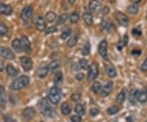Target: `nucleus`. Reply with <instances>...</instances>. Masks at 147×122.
I'll return each mask as SVG.
<instances>
[{
    "label": "nucleus",
    "instance_id": "obj_49",
    "mask_svg": "<svg viewBox=\"0 0 147 122\" xmlns=\"http://www.w3.org/2000/svg\"><path fill=\"white\" fill-rule=\"evenodd\" d=\"M76 79L78 80H82L84 78V75L83 73H78V74L76 75Z\"/></svg>",
    "mask_w": 147,
    "mask_h": 122
},
{
    "label": "nucleus",
    "instance_id": "obj_6",
    "mask_svg": "<svg viewBox=\"0 0 147 122\" xmlns=\"http://www.w3.org/2000/svg\"><path fill=\"white\" fill-rule=\"evenodd\" d=\"M0 56L7 60H13L15 58V55L10 48L5 47H0Z\"/></svg>",
    "mask_w": 147,
    "mask_h": 122
},
{
    "label": "nucleus",
    "instance_id": "obj_10",
    "mask_svg": "<svg viewBox=\"0 0 147 122\" xmlns=\"http://www.w3.org/2000/svg\"><path fill=\"white\" fill-rule=\"evenodd\" d=\"M32 13H33V8H32V7H30V6L25 7L21 13V20H23L24 21H26L31 16Z\"/></svg>",
    "mask_w": 147,
    "mask_h": 122
},
{
    "label": "nucleus",
    "instance_id": "obj_32",
    "mask_svg": "<svg viewBox=\"0 0 147 122\" xmlns=\"http://www.w3.org/2000/svg\"><path fill=\"white\" fill-rule=\"evenodd\" d=\"M79 20V15L78 12H73L69 16V21L71 23H76Z\"/></svg>",
    "mask_w": 147,
    "mask_h": 122
},
{
    "label": "nucleus",
    "instance_id": "obj_52",
    "mask_svg": "<svg viewBox=\"0 0 147 122\" xmlns=\"http://www.w3.org/2000/svg\"><path fill=\"white\" fill-rule=\"evenodd\" d=\"M68 1L70 4H74V2H75V0H68Z\"/></svg>",
    "mask_w": 147,
    "mask_h": 122
},
{
    "label": "nucleus",
    "instance_id": "obj_37",
    "mask_svg": "<svg viewBox=\"0 0 147 122\" xmlns=\"http://www.w3.org/2000/svg\"><path fill=\"white\" fill-rule=\"evenodd\" d=\"M8 32V29L4 24H0V35H5Z\"/></svg>",
    "mask_w": 147,
    "mask_h": 122
},
{
    "label": "nucleus",
    "instance_id": "obj_41",
    "mask_svg": "<svg viewBox=\"0 0 147 122\" xmlns=\"http://www.w3.org/2000/svg\"><path fill=\"white\" fill-rule=\"evenodd\" d=\"M99 114V110L98 109H96V108H92V109H91V111H90V115L92 116V117H96V116H97Z\"/></svg>",
    "mask_w": 147,
    "mask_h": 122
},
{
    "label": "nucleus",
    "instance_id": "obj_54",
    "mask_svg": "<svg viewBox=\"0 0 147 122\" xmlns=\"http://www.w3.org/2000/svg\"><path fill=\"white\" fill-rule=\"evenodd\" d=\"M110 2H111V3H114V2H115V0H110Z\"/></svg>",
    "mask_w": 147,
    "mask_h": 122
},
{
    "label": "nucleus",
    "instance_id": "obj_24",
    "mask_svg": "<svg viewBox=\"0 0 147 122\" xmlns=\"http://www.w3.org/2000/svg\"><path fill=\"white\" fill-rule=\"evenodd\" d=\"M63 81V75L61 71H59L57 72L56 75H55V78H54V82H55V85H61Z\"/></svg>",
    "mask_w": 147,
    "mask_h": 122
},
{
    "label": "nucleus",
    "instance_id": "obj_35",
    "mask_svg": "<svg viewBox=\"0 0 147 122\" xmlns=\"http://www.w3.org/2000/svg\"><path fill=\"white\" fill-rule=\"evenodd\" d=\"M118 112H119V108L116 106H110V107H109V108L107 109V113H108L109 115H115V114H116Z\"/></svg>",
    "mask_w": 147,
    "mask_h": 122
},
{
    "label": "nucleus",
    "instance_id": "obj_33",
    "mask_svg": "<svg viewBox=\"0 0 147 122\" xmlns=\"http://www.w3.org/2000/svg\"><path fill=\"white\" fill-rule=\"evenodd\" d=\"M79 66L82 69L87 70L88 67H89V64H88V62L86 60V59H81L79 61Z\"/></svg>",
    "mask_w": 147,
    "mask_h": 122
},
{
    "label": "nucleus",
    "instance_id": "obj_47",
    "mask_svg": "<svg viewBox=\"0 0 147 122\" xmlns=\"http://www.w3.org/2000/svg\"><path fill=\"white\" fill-rule=\"evenodd\" d=\"M109 12H110V8H109L107 6H105V7H103V10H102V14H103V15H107Z\"/></svg>",
    "mask_w": 147,
    "mask_h": 122
},
{
    "label": "nucleus",
    "instance_id": "obj_45",
    "mask_svg": "<svg viewBox=\"0 0 147 122\" xmlns=\"http://www.w3.org/2000/svg\"><path fill=\"white\" fill-rule=\"evenodd\" d=\"M141 69H142V71H144V72L147 71V58H146V59L145 60V62H143V64L142 65V67H141Z\"/></svg>",
    "mask_w": 147,
    "mask_h": 122
},
{
    "label": "nucleus",
    "instance_id": "obj_53",
    "mask_svg": "<svg viewBox=\"0 0 147 122\" xmlns=\"http://www.w3.org/2000/svg\"><path fill=\"white\" fill-rule=\"evenodd\" d=\"M133 2H134V3H138L139 2H141V0H133Z\"/></svg>",
    "mask_w": 147,
    "mask_h": 122
},
{
    "label": "nucleus",
    "instance_id": "obj_16",
    "mask_svg": "<svg viewBox=\"0 0 147 122\" xmlns=\"http://www.w3.org/2000/svg\"><path fill=\"white\" fill-rule=\"evenodd\" d=\"M105 72H106V74L108 75V76H110L111 78L115 77L116 75H117L115 68L112 65H107L105 66Z\"/></svg>",
    "mask_w": 147,
    "mask_h": 122
},
{
    "label": "nucleus",
    "instance_id": "obj_28",
    "mask_svg": "<svg viewBox=\"0 0 147 122\" xmlns=\"http://www.w3.org/2000/svg\"><path fill=\"white\" fill-rule=\"evenodd\" d=\"M75 112L79 115V116H83L85 113V108L82 104H78L77 106H75Z\"/></svg>",
    "mask_w": 147,
    "mask_h": 122
},
{
    "label": "nucleus",
    "instance_id": "obj_13",
    "mask_svg": "<svg viewBox=\"0 0 147 122\" xmlns=\"http://www.w3.org/2000/svg\"><path fill=\"white\" fill-rule=\"evenodd\" d=\"M21 43H22L23 50H25L27 53H31V44H30V40L28 39V38L26 36H22Z\"/></svg>",
    "mask_w": 147,
    "mask_h": 122
},
{
    "label": "nucleus",
    "instance_id": "obj_36",
    "mask_svg": "<svg viewBox=\"0 0 147 122\" xmlns=\"http://www.w3.org/2000/svg\"><path fill=\"white\" fill-rule=\"evenodd\" d=\"M67 18H68V16H67V14H66V13H64V14H62V15H61L60 17H59V19H58V24H59V25L64 24V23L66 21Z\"/></svg>",
    "mask_w": 147,
    "mask_h": 122
},
{
    "label": "nucleus",
    "instance_id": "obj_44",
    "mask_svg": "<svg viewBox=\"0 0 147 122\" xmlns=\"http://www.w3.org/2000/svg\"><path fill=\"white\" fill-rule=\"evenodd\" d=\"M79 98H80V94H72V96H71V99L74 102L79 100Z\"/></svg>",
    "mask_w": 147,
    "mask_h": 122
},
{
    "label": "nucleus",
    "instance_id": "obj_20",
    "mask_svg": "<svg viewBox=\"0 0 147 122\" xmlns=\"http://www.w3.org/2000/svg\"><path fill=\"white\" fill-rule=\"evenodd\" d=\"M137 94H138V90H136V89H132L129 93V101L131 102V103L135 104L137 102Z\"/></svg>",
    "mask_w": 147,
    "mask_h": 122
},
{
    "label": "nucleus",
    "instance_id": "obj_29",
    "mask_svg": "<svg viewBox=\"0 0 147 122\" xmlns=\"http://www.w3.org/2000/svg\"><path fill=\"white\" fill-rule=\"evenodd\" d=\"M125 98H126L125 93H124L123 91L120 92V93L119 94V95L117 96V98H116V102H117V103L122 104V103L124 102V100H125Z\"/></svg>",
    "mask_w": 147,
    "mask_h": 122
},
{
    "label": "nucleus",
    "instance_id": "obj_30",
    "mask_svg": "<svg viewBox=\"0 0 147 122\" xmlns=\"http://www.w3.org/2000/svg\"><path fill=\"white\" fill-rule=\"evenodd\" d=\"M56 17H57V16H56L55 12H47V14H46V16H45L46 20H47L48 22H53V21H55Z\"/></svg>",
    "mask_w": 147,
    "mask_h": 122
},
{
    "label": "nucleus",
    "instance_id": "obj_48",
    "mask_svg": "<svg viewBox=\"0 0 147 122\" xmlns=\"http://www.w3.org/2000/svg\"><path fill=\"white\" fill-rule=\"evenodd\" d=\"M127 42H128V36H127V35H125L123 36V45L126 46L127 44Z\"/></svg>",
    "mask_w": 147,
    "mask_h": 122
},
{
    "label": "nucleus",
    "instance_id": "obj_7",
    "mask_svg": "<svg viewBox=\"0 0 147 122\" xmlns=\"http://www.w3.org/2000/svg\"><path fill=\"white\" fill-rule=\"evenodd\" d=\"M98 52L101 56V58L108 61V55H107V42L106 40H102L98 46Z\"/></svg>",
    "mask_w": 147,
    "mask_h": 122
},
{
    "label": "nucleus",
    "instance_id": "obj_46",
    "mask_svg": "<svg viewBox=\"0 0 147 122\" xmlns=\"http://www.w3.org/2000/svg\"><path fill=\"white\" fill-rule=\"evenodd\" d=\"M4 121L5 122H16V120H14L13 118H11V117L5 116V117H4Z\"/></svg>",
    "mask_w": 147,
    "mask_h": 122
},
{
    "label": "nucleus",
    "instance_id": "obj_2",
    "mask_svg": "<svg viewBox=\"0 0 147 122\" xmlns=\"http://www.w3.org/2000/svg\"><path fill=\"white\" fill-rule=\"evenodd\" d=\"M29 83H30L29 77L26 75H21L12 81V83L10 85V89L12 90H19L25 88L26 85H29Z\"/></svg>",
    "mask_w": 147,
    "mask_h": 122
},
{
    "label": "nucleus",
    "instance_id": "obj_22",
    "mask_svg": "<svg viewBox=\"0 0 147 122\" xmlns=\"http://www.w3.org/2000/svg\"><path fill=\"white\" fill-rule=\"evenodd\" d=\"M6 70H7V73L10 76H16L17 73H18L17 70L12 65H10V64L7 66Z\"/></svg>",
    "mask_w": 147,
    "mask_h": 122
},
{
    "label": "nucleus",
    "instance_id": "obj_39",
    "mask_svg": "<svg viewBox=\"0 0 147 122\" xmlns=\"http://www.w3.org/2000/svg\"><path fill=\"white\" fill-rule=\"evenodd\" d=\"M70 32L71 30H64L62 32V34H61V38L62 39H67V38L69 36V35H70Z\"/></svg>",
    "mask_w": 147,
    "mask_h": 122
},
{
    "label": "nucleus",
    "instance_id": "obj_4",
    "mask_svg": "<svg viewBox=\"0 0 147 122\" xmlns=\"http://www.w3.org/2000/svg\"><path fill=\"white\" fill-rule=\"evenodd\" d=\"M115 16L116 20H117V21L119 22V24L120 26L124 27H127L128 26L129 19H128V17H127L125 14L122 13L120 12H115Z\"/></svg>",
    "mask_w": 147,
    "mask_h": 122
},
{
    "label": "nucleus",
    "instance_id": "obj_51",
    "mask_svg": "<svg viewBox=\"0 0 147 122\" xmlns=\"http://www.w3.org/2000/svg\"><path fill=\"white\" fill-rule=\"evenodd\" d=\"M132 54H137V55H140L141 54V51L140 50H134V51H132Z\"/></svg>",
    "mask_w": 147,
    "mask_h": 122
},
{
    "label": "nucleus",
    "instance_id": "obj_5",
    "mask_svg": "<svg viewBox=\"0 0 147 122\" xmlns=\"http://www.w3.org/2000/svg\"><path fill=\"white\" fill-rule=\"evenodd\" d=\"M99 73V68H98V65L96 63H92L90 66L89 71H88V79L89 81H92L94 80Z\"/></svg>",
    "mask_w": 147,
    "mask_h": 122
},
{
    "label": "nucleus",
    "instance_id": "obj_14",
    "mask_svg": "<svg viewBox=\"0 0 147 122\" xmlns=\"http://www.w3.org/2000/svg\"><path fill=\"white\" fill-rule=\"evenodd\" d=\"M113 89V82H108L105 85L103 86V88L101 89V95L103 97H106L110 94V92L112 91Z\"/></svg>",
    "mask_w": 147,
    "mask_h": 122
},
{
    "label": "nucleus",
    "instance_id": "obj_18",
    "mask_svg": "<svg viewBox=\"0 0 147 122\" xmlns=\"http://www.w3.org/2000/svg\"><path fill=\"white\" fill-rule=\"evenodd\" d=\"M83 19H84V22L86 23L87 26H92V22H93V20H92V16L90 12H85L83 15Z\"/></svg>",
    "mask_w": 147,
    "mask_h": 122
},
{
    "label": "nucleus",
    "instance_id": "obj_1",
    "mask_svg": "<svg viewBox=\"0 0 147 122\" xmlns=\"http://www.w3.org/2000/svg\"><path fill=\"white\" fill-rule=\"evenodd\" d=\"M39 108H40V112L44 117L47 118H53L55 117L56 112L53 106L49 104V102L46 100L43 99L39 104Z\"/></svg>",
    "mask_w": 147,
    "mask_h": 122
},
{
    "label": "nucleus",
    "instance_id": "obj_23",
    "mask_svg": "<svg viewBox=\"0 0 147 122\" xmlns=\"http://www.w3.org/2000/svg\"><path fill=\"white\" fill-rule=\"evenodd\" d=\"M138 10H139V7H138L137 3H133L131 5L128 6V7L127 8V12H129L130 14H132V15L137 14L138 12Z\"/></svg>",
    "mask_w": 147,
    "mask_h": 122
},
{
    "label": "nucleus",
    "instance_id": "obj_25",
    "mask_svg": "<svg viewBox=\"0 0 147 122\" xmlns=\"http://www.w3.org/2000/svg\"><path fill=\"white\" fill-rule=\"evenodd\" d=\"M70 112H71V109L68 105V103L64 102L63 104L61 105V112H62V114L65 115V116H67L70 113Z\"/></svg>",
    "mask_w": 147,
    "mask_h": 122
},
{
    "label": "nucleus",
    "instance_id": "obj_12",
    "mask_svg": "<svg viewBox=\"0 0 147 122\" xmlns=\"http://www.w3.org/2000/svg\"><path fill=\"white\" fill-rule=\"evenodd\" d=\"M89 9L92 12L97 13L101 9V4L100 2H98L96 0H92L89 3Z\"/></svg>",
    "mask_w": 147,
    "mask_h": 122
},
{
    "label": "nucleus",
    "instance_id": "obj_42",
    "mask_svg": "<svg viewBox=\"0 0 147 122\" xmlns=\"http://www.w3.org/2000/svg\"><path fill=\"white\" fill-rule=\"evenodd\" d=\"M71 121H72V122H81L82 121V118H81V117L80 116H73V117H71Z\"/></svg>",
    "mask_w": 147,
    "mask_h": 122
},
{
    "label": "nucleus",
    "instance_id": "obj_3",
    "mask_svg": "<svg viewBox=\"0 0 147 122\" xmlns=\"http://www.w3.org/2000/svg\"><path fill=\"white\" fill-rule=\"evenodd\" d=\"M61 89L58 88L57 86L53 87L48 94V101L54 105L57 104L61 100Z\"/></svg>",
    "mask_w": 147,
    "mask_h": 122
},
{
    "label": "nucleus",
    "instance_id": "obj_9",
    "mask_svg": "<svg viewBox=\"0 0 147 122\" xmlns=\"http://www.w3.org/2000/svg\"><path fill=\"white\" fill-rule=\"evenodd\" d=\"M21 64L25 70H30L33 67V62H32L31 58H30L28 57H21Z\"/></svg>",
    "mask_w": 147,
    "mask_h": 122
},
{
    "label": "nucleus",
    "instance_id": "obj_40",
    "mask_svg": "<svg viewBox=\"0 0 147 122\" xmlns=\"http://www.w3.org/2000/svg\"><path fill=\"white\" fill-rule=\"evenodd\" d=\"M132 34L135 35H142V30H141V28L140 27H137L135 29L132 30Z\"/></svg>",
    "mask_w": 147,
    "mask_h": 122
},
{
    "label": "nucleus",
    "instance_id": "obj_8",
    "mask_svg": "<svg viewBox=\"0 0 147 122\" xmlns=\"http://www.w3.org/2000/svg\"><path fill=\"white\" fill-rule=\"evenodd\" d=\"M34 116H35V110L33 107H27L23 111L22 113V117L26 121H30L34 117Z\"/></svg>",
    "mask_w": 147,
    "mask_h": 122
},
{
    "label": "nucleus",
    "instance_id": "obj_34",
    "mask_svg": "<svg viewBox=\"0 0 147 122\" xmlns=\"http://www.w3.org/2000/svg\"><path fill=\"white\" fill-rule=\"evenodd\" d=\"M92 90H93L95 94H97L101 89V85L100 84V82H97V81L94 82V84L92 85Z\"/></svg>",
    "mask_w": 147,
    "mask_h": 122
},
{
    "label": "nucleus",
    "instance_id": "obj_11",
    "mask_svg": "<svg viewBox=\"0 0 147 122\" xmlns=\"http://www.w3.org/2000/svg\"><path fill=\"white\" fill-rule=\"evenodd\" d=\"M35 26H36L37 30H39V31H43L46 29L47 25H46L45 20L41 16H36V18H35Z\"/></svg>",
    "mask_w": 147,
    "mask_h": 122
},
{
    "label": "nucleus",
    "instance_id": "obj_43",
    "mask_svg": "<svg viewBox=\"0 0 147 122\" xmlns=\"http://www.w3.org/2000/svg\"><path fill=\"white\" fill-rule=\"evenodd\" d=\"M57 30V28L56 26H51L50 28H48L47 30H46V34L48 35V34H51V33H54Z\"/></svg>",
    "mask_w": 147,
    "mask_h": 122
},
{
    "label": "nucleus",
    "instance_id": "obj_21",
    "mask_svg": "<svg viewBox=\"0 0 147 122\" xmlns=\"http://www.w3.org/2000/svg\"><path fill=\"white\" fill-rule=\"evenodd\" d=\"M48 67L47 66H45V67H40L37 70V75L40 78H43L45 77L46 75L48 73Z\"/></svg>",
    "mask_w": 147,
    "mask_h": 122
},
{
    "label": "nucleus",
    "instance_id": "obj_19",
    "mask_svg": "<svg viewBox=\"0 0 147 122\" xmlns=\"http://www.w3.org/2000/svg\"><path fill=\"white\" fill-rule=\"evenodd\" d=\"M137 101L140 102H146L147 101V92L145 90L138 91L137 94Z\"/></svg>",
    "mask_w": 147,
    "mask_h": 122
},
{
    "label": "nucleus",
    "instance_id": "obj_38",
    "mask_svg": "<svg viewBox=\"0 0 147 122\" xmlns=\"http://www.w3.org/2000/svg\"><path fill=\"white\" fill-rule=\"evenodd\" d=\"M90 53V43L88 42H87L84 45L83 48V54L84 55H88Z\"/></svg>",
    "mask_w": 147,
    "mask_h": 122
},
{
    "label": "nucleus",
    "instance_id": "obj_15",
    "mask_svg": "<svg viewBox=\"0 0 147 122\" xmlns=\"http://www.w3.org/2000/svg\"><path fill=\"white\" fill-rule=\"evenodd\" d=\"M12 12V8L9 5L0 3V13L4 15H10Z\"/></svg>",
    "mask_w": 147,
    "mask_h": 122
},
{
    "label": "nucleus",
    "instance_id": "obj_27",
    "mask_svg": "<svg viewBox=\"0 0 147 122\" xmlns=\"http://www.w3.org/2000/svg\"><path fill=\"white\" fill-rule=\"evenodd\" d=\"M60 65H61V62L59 60H54L48 65L47 67H48L49 70H54L55 69H57Z\"/></svg>",
    "mask_w": 147,
    "mask_h": 122
},
{
    "label": "nucleus",
    "instance_id": "obj_17",
    "mask_svg": "<svg viewBox=\"0 0 147 122\" xmlns=\"http://www.w3.org/2000/svg\"><path fill=\"white\" fill-rule=\"evenodd\" d=\"M12 48L16 50V52L21 53L23 50V47H22V43H21V40L18 39H15L12 41Z\"/></svg>",
    "mask_w": 147,
    "mask_h": 122
},
{
    "label": "nucleus",
    "instance_id": "obj_31",
    "mask_svg": "<svg viewBox=\"0 0 147 122\" xmlns=\"http://www.w3.org/2000/svg\"><path fill=\"white\" fill-rule=\"evenodd\" d=\"M77 42H78V38L76 37V36H73V37H71L68 40L67 45L69 48H73V47H74L76 45Z\"/></svg>",
    "mask_w": 147,
    "mask_h": 122
},
{
    "label": "nucleus",
    "instance_id": "obj_50",
    "mask_svg": "<svg viewBox=\"0 0 147 122\" xmlns=\"http://www.w3.org/2000/svg\"><path fill=\"white\" fill-rule=\"evenodd\" d=\"M123 47V41H120V42L119 43V44H118V49H119V50H121Z\"/></svg>",
    "mask_w": 147,
    "mask_h": 122
},
{
    "label": "nucleus",
    "instance_id": "obj_26",
    "mask_svg": "<svg viewBox=\"0 0 147 122\" xmlns=\"http://www.w3.org/2000/svg\"><path fill=\"white\" fill-rule=\"evenodd\" d=\"M6 102V91L3 86H0V103L4 104Z\"/></svg>",
    "mask_w": 147,
    "mask_h": 122
}]
</instances>
